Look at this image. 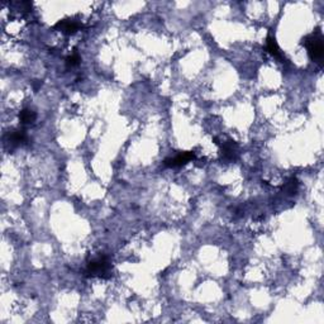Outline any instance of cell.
<instances>
[{
	"label": "cell",
	"instance_id": "2",
	"mask_svg": "<svg viewBox=\"0 0 324 324\" xmlns=\"http://www.w3.org/2000/svg\"><path fill=\"white\" fill-rule=\"evenodd\" d=\"M301 45L306 47L309 53V57L315 62H322L324 57V46H323V37L321 32L317 31L315 33L309 34L305 38H303Z\"/></svg>",
	"mask_w": 324,
	"mask_h": 324
},
{
	"label": "cell",
	"instance_id": "8",
	"mask_svg": "<svg viewBox=\"0 0 324 324\" xmlns=\"http://www.w3.org/2000/svg\"><path fill=\"white\" fill-rule=\"evenodd\" d=\"M37 119L36 112L31 109H23L19 113V120L22 124H32Z\"/></svg>",
	"mask_w": 324,
	"mask_h": 324
},
{
	"label": "cell",
	"instance_id": "4",
	"mask_svg": "<svg viewBox=\"0 0 324 324\" xmlns=\"http://www.w3.org/2000/svg\"><path fill=\"white\" fill-rule=\"evenodd\" d=\"M195 159V153L193 151H186V152H180L178 153L176 156L174 157H168L163 161V165L166 167H171V168H176V167H181V166H185L187 162L193 161Z\"/></svg>",
	"mask_w": 324,
	"mask_h": 324
},
{
	"label": "cell",
	"instance_id": "10",
	"mask_svg": "<svg viewBox=\"0 0 324 324\" xmlns=\"http://www.w3.org/2000/svg\"><path fill=\"white\" fill-rule=\"evenodd\" d=\"M79 64H80V56L77 55L76 52L66 58V65H68V68H76Z\"/></svg>",
	"mask_w": 324,
	"mask_h": 324
},
{
	"label": "cell",
	"instance_id": "9",
	"mask_svg": "<svg viewBox=\"0 0 324 324\" xmlns=\"http://www.w3.org/2000/svg\"><path fill=\"white\" fill-rule=\"evenodd\" d=\"M298 187H299V183H298L297 178H290L285 185L282 186V190H284L285 193L288 194V195H294V194H297Z\"/></svg>",
	"mask_w": 324,
	"mask_h": 324
},
{
	"label": "cell",
	"instance_id": "6",
	"mask_svg": "<svg viewBox=\"0 0 324 324\" xmlns=\"http://www.w3.org/2000/svg\"><path fill=\"white\" fill-rule=\"evenodd\" d=\"M55 28L65 34H72L79 31L80 28H83V24L76 21H71V19H62L56 23Z\"/></svg>",
	"mask_w": 324,
	"mask_h": 324
},
{
	"label": "cell",
	"instance_id": "1",
	"mask_svg": "<svg viewBox=\"0 0 324 324\" xmlns=\"http://www.w3.org/2000/svg\"><path fill=\"white\" fill-rule=\"evenodd\" d=\"M85 275L88 278H112V263H110L109 258L104 255H100V256L93 258L92 261L88 262Z\"/></svg>",
	"mask_w": 324,
	"mask_h": 324
},
{
	"label": "cell",
	"instance_id": "7",
	"mask_svg": "<svg viewBox=\"0 0 324 324\" xmlns=\"http://www.w3.org/2000/svg\"><path fill=\"white\" fill-rule=\"evenodd\" d=\"M266 48H267V51H269V52L274 56V57L278 58V60H280L281 62L286 61V58H285V56L282 55L281 49H280L278 42H276V38L272 36V34H269V36H267Z\"/></svg>",
	"mask_w": 324,
	"mask_h": 324
},
{
	"label": "cell",
	"instance_id": "11",
	"mask_svg": "<svg viewBox=\"0 0 324 324\" xmlns=\"http://www.w3.org/2000/svg\"><path fill=\"white\" fill-rule=\"evenodd\" d=\"M41 86H42V80H34V81H32V88H33L36 93L41 89Z\"/></svg>",
	"mask_w": 324,
	"mask_h": 324
},
{
	"label": "cell",
	"instance_id": "5",
	"mask_svg": "<svg viewBox=\"0 0 324 324\" xmlns=\"http://www.w3.org/2000/svg\"><path fill=\"white\" fill-rule=\"evenodd\" d=\"M6 142L14 148L21 144H24L28 142V136L25 131L23 129H13V131L8 132L6 135Z\"/></svg>",
	"mask_w": 324,
	"mask_h": 324
},
{
	"label": "cell",
	"instance_id": "3",
	"mask_svg": "<svg viewBox=\"0 0 324 324\" xmlns=\"http://www.w3.org/2000/svg\"><path fill=\"white\" fill-rule=\"evenodd\" d=\"M220 156L224 162H234L239 157V147L237 142L228 139L220 144Z\"/></svg>",
	"mask_w": 324,
	"mask_h": 324
}]
</instances>
